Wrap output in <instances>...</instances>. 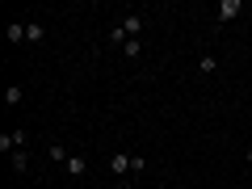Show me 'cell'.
I'll list each match as a JSON object with an SVG mask.
<instances>
[{
    "label": "cell",
    "instance_id": "obj_1",
    "mask_svg": "<svg viewBox=\"0 0 252 189\" xmlns=\"http://www.w3.org/2000/svg\"><path fill=\"white\" fill-rule=\"evenodd\" d=\"M109 172H114V177L122 181V185H130L126 177L135 172V156H126V152H114V156H109Z\"/></svg>",
    "mask_w": 252,
    "mask_h": 189
},
{
    "label": "cell",
    "instance_id": "obj_2",
    "mask_svg": "<svg viewBox=\"0 0 252 189\" xmlns=\"http://www.w3.org/2000/svg\"><path fill=\"white\" fill-rule=\"evenodd\" d=\"M21 143H26V130H4V135H0V152H4V156L21 152Z\"/></svg>",
    "mask_w": 252,
    "mask_h": 189
},
{
    "label": "cell",
    "instance_id": "obj_3",
    "mask_svg": "<svg viewBox=\"0 0 252 189\" xmlns=\"http://www.w3.org/2000/svg\"><path fill=\"white\" fill-rule=\"evenodd\" d=\"M240 9H244L240 0H223V4H219V13H215V17H219V21H235V13H240Z\"/></svg>",
    "mask_w": 252,
    "mask_h": 189
},
{
    "label": "cell",
    "instance_id": "obj_4",
    "mask_svg": "<svg viewBox=\"0 0 252 189\" xmlns=\"http://www.w3.org/2000/svg\"><path fill=\"white\" fill-rule=\"evenodd\" d=\"M63 168H67V172H72L76 181H80L84 172H89V160H84V156H67V164H63Z\"/></svg>",
    "mask_w": 252,
    "mask_h": 189
},
{
    "label": "cell",
    "instance_id": "obj_5",
    "mask_svg": "<svg viewBox=\"0 0 252 189\" xmlns=\"http://www.w3.org/2000/svg\"><path fill=\"white\" fill-rule=\"evenodd\" d=\"M21 101H26V89H21V84H9V89H4V105H13V109H17Z\"/></svg>",
    "mask_w": 252,
    "mask_h": 189
},
{
    "label": "cell",
    "instance_id": "obj_6",
    "mask_svg": "<svg viewBox=\"0 0 252 189\" xmlns=\"http://www.w3.org/2000/svg\"><path fill=\"white\" fill-rule=\"evenodd\" d=\"M122 30H126L130 38H139V34H143V17H139V13H130V17L122 21Z\"/></svg>",
    "mask_w": 252,
    "mask_h": 189
},
{
    "label": "cell",
    "instance_id": "obj_7",
    "mask_svg": "<svg viewBox=\"0 0 252 189\" xmlns=\"http://www.w3.org/2000/svg\"><path fill=\"white\" fill-rule=\"evenodd\" d=\"M9 42H13V46L26 42V26H21V21H13V26H9Z\"/></svg>",
    "mask_w": 252,
    "mask_h": 189
},
{
    "label": "cell",
    "instance_id": "obj_8",
    "mask_svg": "<svg viewBox=\"0 0 252 189\" xmlns=\"http://www.w3.org/2000/svg\"><path fill=\"white\" fill-rule=\"evenodd\" d=\"M198 67H202V72H219V59H215V55H202V59H198Z\"/></svg>",
    "mask_w": 252,
    "mask_h": 189
},
{
    "label": "cell",
    "instance_id": "obj_9",
    "mask_svg": "<svg viewBox=\"0 0 252 189\" xmlns=\"http://www.w3.org/2000/svg\"><path fill=\"white\" fill-rule=\"evenodd\" d=\"M26 42H42V26H38V21L26 26Z\"/></svg>",
    "mask_w": 252,
    "mask_h": 189
},
{
    "label": "cell",
    "instance_id": "obj_10",
    "mask_svg": "<svg viewBox=\"0 0 252 189\" xmlns=\"http://www.w3.org/2000/svg\"><path fill=\"white\" fill-rule=\"evenodd\" d=\"M109 42H118V46H126V42H130V34H126L122 26H114V30H109Z\"/></svg>",
    "mask_w": 252,
    "mask_h": 189
},
{
    "label": "cell",
    "instance_id": "obj_11",
    "mask_svg": "<svg viewBox=\"0 0 252 189\" xmlns=\"http://www.w3.org/2000/svg\"><path fill=\"white\" fill-rule=\"evenodd\" d=\"M67 156H72V152H67V147H63V143H51V160H59V164H67Z\"/></svg>",
    "mask_w": 252,
    "mask_h": 189
},
{
    "label": "cell",
    "instance_id": "obj_12",
    "mask_svg": "<svg viewBox=\"0 0 252 189\" xmlns=\"http://www.w3.org/2000/svg\"><path fill=\"white\" fill-rule=\"evenodd\" d=\"M139 51H143V42H139V38H130V42H126V46H122V55H126V59H135V55H139Z\"/></svg>",
    "mask_w": 252,
    "mask_h": 189
},
{
    "label": "cell",
    "instance_id": "obj_13",
    "mask_svg": "<svg viewBox=\"0 0 252 189\" xmlns=\"http://www.w3.org/2000/svg\"><path fill=\"white\" fill-rule=\"evenodd\" d=\"M13 168L26 172V168H30V156H26V152H13Z\"/></svg>",
    "mask_w": 252,
    "mask_h": 189
},
{
    "label": "cell",
    "instance_id": "obj_14",
    "mask_svg": "<svg viewBox=\"0 0 252 189\" xmlns=\"http://www.w3.org/2000/svg\"><path fill=\"white\" fill-rule=\"evenodd\" d=\"M244 160H252V147H244Z\"/></svg>",
    "mask_w": 252,
    "mask_h": 189
}]
</instances>
